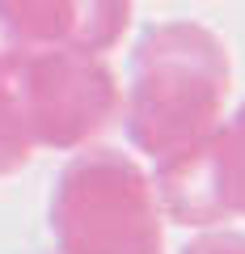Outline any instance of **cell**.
<instances>
[{
  "label": "cell",
  "instance_id": "cell-1",
  "mask_svg": "<svg viewBox=\"0 0 245 254\" xmlns=\"http://www.w3.org/2000/svg\"><path fill=\"white\" fill-rule=\"evenodd\" d=\"M123 115V85L98 51L9 47L0 51V178L34 153H81Z\"/></svg>",
  "mask_w": 245,
  "mask_h": 254
},
{
  "label": "cell",
  "instance_id": "cell-2",
  "mask_svg": "<svg viewBox=\"0 0 245 254\" xmlns=\"http://www.w3.org/2000/svg\"><path fill=\"white\" fill-rule=\"evenodd\" d=\"M233 64L216 30L199 21H161L140 34L123 89V127L148 161L203 140L224 119Z\"/></svg>",
  "mask_w": 245,
  "mask_h": 254
},
{
  "label": "cell",
  "instance_id": "cell-3",
  "mask_svg": "<svg viewBox=\"0 0 245 254\" xmlns=\"http://www.w3.org/2000/svg\"><path fill=\"white\" fill-rule=\"evenodd\" d=\"M47 220L59 254H165L152 174L118 148H81L55 178Z\"/></svg>",
  "mask_w": 245,
  "mask_h": 254
},
{
  "label": "cell",
  "instance_id": "cell-4",
  "mask_svg": "<svg viewBox=\"0 0 245 254\" xmlns=\"http://www.w3.org/2000/svg\"><path fill=\"white\" fill-rule=\"evenodd\" d=\"M165 220L182 229H228L245 220V102L203 140L152 161Z\"/></svg>",
  "mask_w": 245,
  "mask_h": 254
},
{
  "label": "cell",
  "instance_id": "cell-5",
  "mask_svg": "<svg viewBox=\"0 0 245 254\" xmlns=\"http://www.w3.org/2000/svg\"><path fill=\"white\" fill-rule=\"evenodd\" d=\"M131 21V0H0V51L72 47L110 51Z\"/></svg>",
  "mask_w": 245,
  "mask_h": 254
},
{
  "label": "cell",
  "instance_id": "cell-6",
  "mask_svg": "<svg viewBox=\"0 0 245 254\" xmlns=\"http://www.w3.org/2000/svg\"><path fill=\"white\" fill-rule=\"evenodd\" d=\"M182 254H245V233H233V229H203Z\"/></svg>",
  "mask_w": 245,
  "mask_h": 254
}]
</instances>
